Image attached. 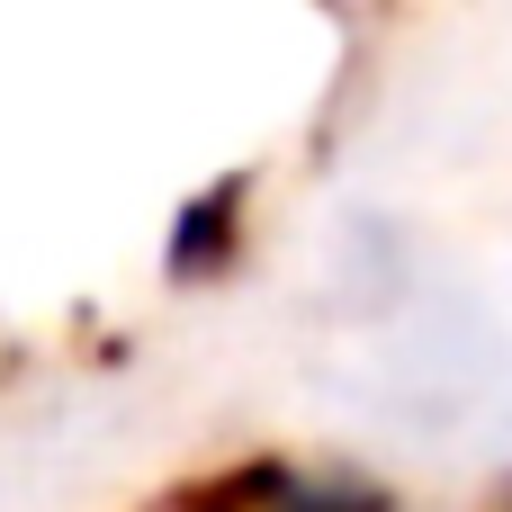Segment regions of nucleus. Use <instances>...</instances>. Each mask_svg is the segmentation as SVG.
<instances>
[{"instance_id": "f03ea898", "label": "nucleus", "mask_w": 512, "mask_h": 512, "mask_svg": "<svg viewBox=\"0 0 512 512\" xmlns=\"http://www.w3.org/2000/svg\"><path fill=\"white\" fill-rule=\"evenodd\" d=\"M243 252H252V171H216L207 189H189L171 207L162 279L171 288H216V279H234Z\"/></svg>"}, {"instance_id": "f257e3e1", "label": "nucleus", "mask_w": 512, "mask_h": 512, "mask_svg": "<svg viewBox=\"0 0 512 512\" xmlns=\"http://www.w3.org/2000/svg\"><path fill=\"white\" fill-rule=\"evenodd\" d=\"M171 512H405V495L369 459H297V450H243L207 477H189Z\"/></svg>"}]
</instances>
